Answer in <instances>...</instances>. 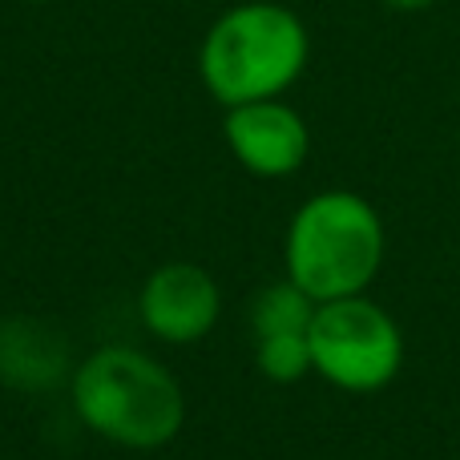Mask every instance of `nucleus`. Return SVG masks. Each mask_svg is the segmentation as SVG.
Masks as SVG:
<instances>
[{
	"label": "nucleus",
	"mask_w": 460,
	"mask_h": 460,
	"mask_svg": "<svg viewBox=\"0 0 460 460\" xmlns=\"http://www.w3.org/2000/svg\"><path fill=\"white\" fill-rule=\"evenodd\" d=\"M142 323L166 343H194L210 335L223 311V291L215 275L199 262H166L142 287Z\"/></svg>",
	"instance_id": "obj_7"
},
{
	"label": "nucleus",
	"mask_w": 460,
	"mask_h": 460,
	"mask_svg": "<svg viewBox=\"0 0 460 460\" xmlns=\"http://www.w3.org/2000/svg\"><path fill=\"white\" fill-rule=\"evenodd\" d=\"M223 134H226L230 154L238 158V166L251 170L254 178H287L311 154L307 121L287 102H279V97L230 105Z\"/></svg>",
	"instance_id": "obj_5"
},
{
	"label": "nucleus",
	"mask_w": 460,
	"mask_h": 460,
	"mask_svg": "<svg viewBox=\"0 0 460 460\" xmlns=\"http://www.w3.org/2000/svg\"><path fill=\"white\" fill-rule=\"evenodd\" d=\"M404 367V332L367 295L319 303L311 319V372L340 392H380Z\"/></svg>",
	"instance_id": "obj_4"
},
{
	"label": "nucleus",
	"mask_w": 460,
	"mask_h": 460,
	"mask_svg": "<svg viewBox=\"0 0 460 460\" xmlns=\"http://www.w3.org/2000/svg\"><path fill=\"white\" fill-rule=\"evenodd\" d=\"M319 303L307 291L283 279L259 291L251 307L254 364L267 380L295 384L311 372V319Z\"/></svg>",
	"instance_id": "obj_6"
},
{
	"label": "nucleus",
	"mask_w": 460,
	"mask_h": 460,
	"mask_svg": "<svg viewBox=\"0 0 460 460\" xmlns=\"http://www.w3.org/2000/svg\"><path fill=\"white\" fill-rule=\"evenodd\" d=\"M388 234L384 218L364 194H311L287 226V279L315 303L364 295L384 267Z\"/></svg>",
	"instance_id": "obj_1"
},
{
	"label": "nucleus",
	"mask_w": 460,
	"mask_h": 460,
	"mask_svg": "<svg viewBox=\"0 0 460 460\" xmlns=\"http://www.w3.org/2000/svg\"><path fill=\"white\" fill-rule=\"evenodd\" d=\"M65 348L37 323L0 327V380L16 388H45L61 376Z\"/></svg>",
	"instance_id": "obj_8"
},
{
	"label": "nucleus",
	"mask_w": 460,
	"mask_h": 460,
	"mask_svg": "<svg viewBox=\"0 0 460 460\" xmlns=\"http://www.w3.org/2000/svg\"><path fill=\"white\" fill-rule=\"evenodd\" d=\"M32 4H37V0H32Z\"/></svg>",
	"instance_id": "obj_10"
},
{
	"label": "nucleus",
	"mask_w": 460,
	"mask_h": 460,
	"mask_svg": "<svg viewBox=\"0 0 460 460\" xmlns=\"http://www.w3.org/2000/svg\"><path fill=\"white\" fill-rule=\"evenodd\" d=\"M311 40L303 21L283 4L254 0L223 13L210 24L199 53L202 85L215 102L246 105L279 97L307 69Z\"/></svg>",
	"instance_id": "obj_2"
},
{
	"label": "nucleus",
	"mask_w": 460,
	"mask_h": 460,
	"mask_svg": "<svg viewBox=\"0 0 460 460\" xmlns=\"http://www.w3.org/2000/svg\"><path fill=\"white\" fill-rule=\"evenodd\" d=\"M77 416L121 448H162L182 432L186 396L178 380L137 348H102L73 376Z\"/></svg>",
	"instance_id": "obj_3"
},
{
	"label": "nucleus",
	"mask_w": 460,
	"mask_h": 460,
	"mask_svg": "<svg viewBox=\"0 0 460 460\" xmlns=\"http://www.w3.org/2000/svg\"><path fill=\"white\" fill-rule=\"evenodd\" d=\"M384 8H392V13H424V8H432L437 0H380Z\"/></svg>",
	"instance_id": "obj_9"
}]
</instances>
